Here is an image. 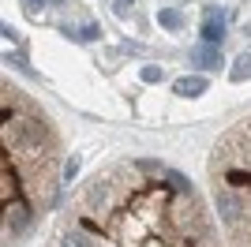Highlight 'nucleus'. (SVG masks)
Masks as SVG:
<instances>
[{"label":"nucleus","mask_w":251,"mask_h":247,"mask_svg":"<svg viewBox=\"0 0 251 247\" xmlns=\"http://www.w3.org/2000/svg\"><path fill=\"white\" fill-rule=\"evenodd\" d=\"M127 4H131V0H127Z\"/></svg>","instance_id":"14"},{"label":"nucleus","mask_w":251,"mask_h":247,"mask_svg":"<svg viewBox=\"0 0 251 247\" xmlns=\"http://www.w3.org/2000/svg\"><path fill=\"white\" fill-rule=\"evenodd\" d=\"M240 198H236V191H218V214L225 217V225H236L240 221Z\"/></svg>","instance_id":"3"},{"label":"nucleus","mask_w":251,"mask_h":247,"mask_svg":"<svg viewBox=\"0 0 251 247\" xmlns=\"http://www.w3.org/2000/svg\"><path fill=\"white\" fill-rule=\"evenodd\" d=\"M60 247H90V240H86V228H83V225L68 228V232L60 236Z\"/></svg>","instance_id":"7"},{"label":"nucleus","mask_w":251,"mask_h":247,"mask_svg":"<svg viewBox=\"0 0 251 247\" xmlns=\"http://www.w3.org/2000/svg\"><path fill=\"white\" fill-rule=\"evenodd\" d=\"M173 90L180 98H199V94H206V75H184V79L173 82Z\"/></svg>","instance_id":"4"},{"label":"nucleus","mask_w":251,"mask_h":247,"mask_svg":"<svg viewBox=\"0 0 251 247\" xmlns=\"http://www.w3.org/2000/svg\"><path fill=\"white\" fill-rule=\"evenodd\" d=\"M101 38V30H98V23H86L83 30H79V41H98Z\"/></svg>","instance_id":"10"},{"label":"nucleus","mask_w":251,"mask_h":247,"mask_svg":"<svg viewBox=\"0 0 251 247\" xmlns=\"http://www.w3.org/2000/svg\"><path fill=\"white\" fill-rule=\"evenodd\" d=\"M161 68H154V64H147V68H143V82H161Z\"/></svg>","instance_id":"11"},{"label":"nucleus","mask_w":251,"mask_h":247,"mask_svg":"<svg viewBox=\"0 0 251 247\" xmlns=\"http://www.w3.org/2000/svg\"><path fill=\"white\" fill-rule=\"evenodd\" d=\"M225 19H229L225 8H214V4L206 8V23H202V41L206 45H221L225 41Z\"/></svg>","instance_id":"1"},{"label":"nucleus","mask_w":251,"mask_h":247,"mask_svg":"<svg viewBox=\"0 0 251 247\" xmlns=\"http://www.w3.org/2000/svg\"><path fill=\"white\" fill-rule=\"evenodd\" d=\"M75 173H79V161L68 157V165H64V180H75Z\"/></svg>","instance_id":"12"},{"label":"nucleus","mask_w":251,"mask_h":247,"mask_svg":"<svg viewBox=\"0 0 251 247\" xmlns=\"http://www.w3.org/2000/svg\"><path fill=\"white\" fill-rule=\"evenodd\" d=\"M4 225H8V232L23 236L30 228V206L26 202H4Z\"/></svg>","instance_id":"2"},{"label":"nucleus","mask_w":251,"mask_h":247,"mask_svg":"<svg viewBox=\"0 0 251 247\" xmlns=\"http://www.w3.org/2000/svg\"><path fill=\"white\" fill-rule=\"evenodd\" d=\"M23 4H26V11H30V15H34L38 8H42V0H23Z\"/></svg>","instance_id":"13"},{"label":"nucleus","mask_w":251,"mask_h":247,"mask_svg":"<svg viewBox=\"0 0 251 247\" xmlns=\"http://www.w3.org/2000/svg\"><path fill=\"white\" fill-rule=\"evenodd\" d=\"M229 79H232V82H244V79H251V52H244L240 60L232 64V72H229Z\"/></svg>","instance_id":"9"},{"label":"nucleus","mask_w":251,"mask_h":247,"mask_svg":"<svg viewBox=\"0 0 251 247\" xmlns=\"http://www.w3.org/2000/svg\"><path fill=\"white\" fill-rule=\"evenodd\" d=\"M191 60L199 64V68H206V72H214V68H221V52L214 49V45H206V41H202V45H195V49H191Z\"/></svg>","instance_id":"5"},{"label":"nucleus","mask_w":251,"mask_h":247,"mask_svg":"<svg viewBox=\"0 0 251 247\" xmlns=\"http://www.w3.org/2000/svg\"><path fill=\"white\" fill-rule=\"evenodd\" d=\"M157 23H161L165 30H180V26H184V15H180L176 8H161L157 11Z\"/></svg>","instance_id":"8"},{"label":"nucleus","mask_w":251,"mask_h":247,"mask_svg":"<svg viewBox=\"0 0 251 247\" xmlns=\"http://www.w3.org/2000/svg\"><path fill=\"white\" fill-rule=\"evenodd\" d=\"M161 180H165L176 195H191V184H188V176L184 173H176V169H161Z\"/></svg>","instance_id":"6"}]
</instances>
